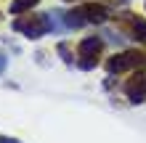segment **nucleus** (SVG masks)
<instances>
[{"label": "nucleus", "instance_id": "1", "mask_svg": "<svg viewBox=\"0 0 146 143\" xmlns=\"http://www.w3.org/2000/svg\"><path fill=\"white\" fill-rule=\"evenodd\" d=\"M13 29L29 40H40L42 35L53 29V21H50V13H27L13 21Z\"/></svg>", "mask_w": 146, "mask_h": 143}, {"label": "nucleus", "instance_id": "2", "mask_svg": "<svg viewBox=\"0 0 146 143\" xmlns=\"http://www.w3.org/2000/svg\"><path fill=\"white\" fill-rule=\"evenodd\" d=\"M98 50H101V37H96V35L85 37L82 43H80V48H77V66H80L82 72L96 69V64H98Z\"/></svg>", "mask_w": 146, "mask_h": 143}, {"label": "nucleus", "instance_id": "3", "mask_svg": "<svg viewBox=\"0 0 146 143\" xmlns=\"http://www.w3.org/2000/svg\"><path fill=\"white\" fill-rule=\"evenodd\" d=\"M141 64H143V56L141 53H135V50H125V53L109 58L106 69H109V74H122V72H130V69H135V66H141Z\"/></svg>", "mask_w": 146, "mask_h": 143}, {"label": "nucleus", "instance_id": "4", "mask_svg": "<svg viewBox=\"0 0 146 143\" xmlns=\"http://www.w3.org/2000/svg\"><path fill=\"white\" fill-rule=\"evenodd\" d=\"M125 96L133 101V103H141L146 98V74H138V77H130L125 85Z\"/></svg>", "mask_w": 146, "mask_h": 143}, {"label": "nucleus", "instance_id": "5", "mask_svg": "<svg viewBox=\"0 0 146 143\" xmlns=\"http://www.w3.org/2000/svg\"><path fill=\"white\" fill-rule=\"evenodd\" d=\"M80 13H82V19L85 21H90V24H104L109 19V11L104 5H96V3H88V5H82L80 8Z\"/></svg>", "mask_w": 146, "mask_h": 143}, {"label": "nucleus", "instance_id": "6", "mask_svg": "<svg viewBox=\"0 0 146 143\" xmlns=\"http://www.w3.org/2000/svg\"><path fill=\"white\" fill-rule=\"evenodd\" d=\"M125 24H127V29H130V37L146 40V19H138V16L127 13V16H125Z\"/></svg>", "mask_w": 146, "mask_h": 143}, {"label": "nucleus", "instance_id": "7", "mask_svg": "<svg viewBox=\"0 0 146 143\" xmlns=\"http://www.w3.org/2000/svg\"><path fill=\"white\" fill-rule=\"evenodd\" d=\"M40 3V0H11V13H24V11H32Z\"/></svg>", "mask_w": 146, "mask_h": 143}, {"label": "nucleus", "instance_id": "8", "mask_svg": "<svg viewBox=\"0 0 146 143\" xmlns=\"http://www.w3.org/2000/svg\"><path fill=\"white\" fill-rule=\"evenodd\" d=\"M58 53L64 56V61H66V64H72V56H69V45H66V43H61V45H58Z\"/></svg>", "mask_w": 146, "mask_h": 143}, {"label": "nucleus", "instance_id": "9", "mask_svg": "<svg viewBox=\"0 0 146 143\" xmlns=\"http://www.w3.org/2000/svg\"><path fill=\"white\" fill-rule=\"evenodd\" d=\"M5 66H8V56L3 53V50H0V74L5 72Z\"/></svg>", "mask_w": 146, "mask_h": 143}, {"label": "nucleus", "instance_id": "10", "mask_svg": "<svg viewBox=\"0 0 146 143\" xmlns=\"http://www.w3.org/2000/svg\"><path fill=\"white\" fill-rule=\"evenodd\" d=\"M0 143H19L16 138H0Z\"/></svg>", "mask_w": 146, "mask_h": 143}]
</instances>
